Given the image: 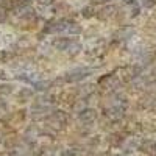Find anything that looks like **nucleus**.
<instances>
[{
	"mask_svg": "<svg viewBox=\"0 0 156 156\" xmlns=\"http://www.w3.org/2000/svg\"><path fill=\"white\" fill-rule=\"evenodd\" d=\"M70 44H72V41H70V39H67V37H59V39H56V41L53 42V45L58 50H67L70 47Z\"/></svg>",
	"mask_w": 156,
	"mask_h": 156,
	"instance_id": "7ed1b4c3",
	"label": "nucleus"
},
{
	"mask_svg": "<svg viewBox=\"0 0 156 156\" xmlns=\"http://www.w3.org/2000/svg\"><path fill=\"white\" fill-rule=\"evenodd\" d=\"M0 80H6V73L3 70H0Z\"/></svg>",
	"mask_w": 156,
	"mask_h": 156,
	"instance_id": "6e6552de",
	"label": "nucleus"
},
{
	"mask_svg": "<svg viewBox=\"0 0 156 156\" xmlns=\"http://www.w3.org/2000/svg\"><path fill=\"white\" fill-rule=\"evenodd\" d=\"M83 16H84V17H92V16H94V9L90 8V6H89V8H84V9H83Z\"/></svg>",
	"mask_w": 156,
	"mask_h": 156,
	"instance_id": "423d86ee",
	"label": "nucleus"
},
{
	"mask_svg": "<svg viewBox=\"0 0 156 156\" xmlns=\"http://www.w3.org/2000/svg\"><path fill=\"white\" fill-rule=\"evenodd\" d=\"M90 73V70L89 69H73L72 72H69L67 75H66V80L67 81H80V80H83V78H86L87 75Z\"/></svg>",
	"mask_w": 156,
	"mask_h": 156,
	"instance_id": "f257e3e1",
	"label": "nucleus"
},
{
	"mask_svg": "<svg viewBox=\"0 0 156 156\" xmlns=\"http://www.w3.org/2000/svg\"><path fill=\"white\" fill-rule=\"evenodd\" d=\"M47 87V83L44 81V83H34V89H37V90H44Z\"/></svg>",
	"mask_w": 156,
	"mask_h": 156,
	"instance_id": "0eeeda50",
	"label": "nucleus"
},
{
	"mask_svg": "<svg viewBox=\"0 0 156 156\" xmlns=\"http://www.w3.org/2000/svg\"><path fill=\"white\" fill-rule=\"evenodd\" d=\"M95 117H97V112L94 109H84L80 114V120L84 123H92L95 120Z\"/></svg>",
	"mask_w": 156,
	"mask_h": 156,
	"instance_id": "f03ea898",
	"label": "nucleus"
},
{
	"mask_svg": "<svg viewBox=\"0 0 156 156\" xmlns=\"http://www.w3.org/2000/svg\"><path fill=\"white\" fill-rule=\"evenodd\" d=\"M142 2V6H145V8H153L154 5H156V0H140Z\"/></svg>",
	"mask_w": 156,
	"mask_h": 156,
	"instance_id": "39448f33",
	"label": "nucleus"
},
{
	"mask_svg": "<svg viewBox=\"0 0 156 156\" xmlns=\"http://www.w3.org/2000/svg\"><path fill=\"white\" fill-rule=\"evenodd\" d=\"M97 2H108V0H97Z\"/></svg>",
	"mask_w": 156,
	"mask_h": 156,
	"instance_id": "1a4fd4ad",
	"label": "nucleus"
},
{
	"mask_svg": "<svg viewBox=\"0 0 156 156\" xmlns=\"http://www.w3.org/2000/svg\"><path fill=\"white\" fill-rule=\"evenodd\" d=\"M67 31L69 33H73V34H78V33L81 31V28H80V25H78V23H69Z\"/></svg>",
	"mask_w": 156,
	"mask_h": 156,
	"instance_id": "20e7f679",
	"label": "nucleus"
}]
</instances>
